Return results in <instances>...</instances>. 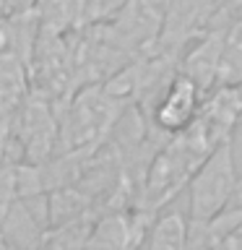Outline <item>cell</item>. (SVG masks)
Wrapping results in <instances>:
<instances>
[{
    "label": "cell",
    "instance_id": "obj_4",
    "mask_svg": "<svg viewBox=\"0 0 242 250\" xmlns=\"http://www.w3.org/2000/svg\"><path fill=\"white\" fill-rule=\"evenodd\" d=\"M146 245L169 248V250L190 248V219H187V211L172 208L169 203L164 208H159L154 214L151 224H148Z\"/></svg>",
    "mask_w": 242,
    "mask_h": 250
},
{
    "label": "cell",
    "instance_id": "obj_1",
    "mask_svg": "<svg viewBox=\"0 0 242 250\" xmlns=\"http://www.w3.org/2000/svg\"><path fill=\"white\" fill-rule=\"evenodd\" d=\"M130 107L133 104L109 91L104 81L81 86L62 104L58 146H65L68 154H86L101 146Z\"/></svg>",
    "mask_w": 242,
    "mask_h": 250
},
{
    "label": "cell",
    "instance_id": "obj_5",
    "mask_svg": "<svg viewBox=\"0 0 242 250\" xmlns=\"http://www.w3.org/2000/svg\"><path fill=\"white\" fill-rule=\"evenodd\" d=\"M240 208H242V177H240V183H237V188H234V195H232L229 206H226L224 211H240Z\"/></svg>",
    "mask_w": 242,
    "mask_h": 250
},
{
    "label": "cell",
    "instance_id": "obj_3",
    "mask_svg": "<svg viewBox=\"0 0 242 250\" xmlns=\"http://www.w3.org/2000/svg\"><path fill=\"white\" fill-rule=\"evenodd\" d=\"M203 99H206V91L201 89V83L177 68V73L169 78L164 91L148 107V128L161 136H172L187 128L198 115Z\"/></svg>",
    "mask_w": 242,
    "mask_h": 250
},
{
    "label": "cell",
    "instance_id": "obj_2",
    "mask_svg": "<svg viewBox=\"0 0 242 250\" xmlns=\"http://www.w3.org/2000/svg\"><path fill=\"white\" fill-rule=\"evenodd\" d=\"M240 183L234 162V136L224 138L187 183V219H190V248L203 245V234L219 214L229 206Z\"/></svg>",
    "mask_w": 242,
    "mask_h": 250
}]
</instances>
